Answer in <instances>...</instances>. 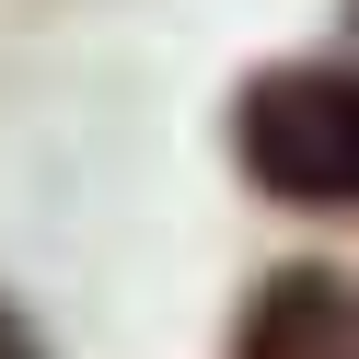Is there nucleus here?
Instances as JSON below:
<instances>
[{
  "mask_svg": "<svg viewBox=\"0 0 359 359\" xmlns=\"http://www.w3.org/2000/svg\"><path fill=\"white\" fill-rule=\"evenodd\" d=\"M348 348H359V313H348V278L336 266L255 278V302L232 325V359H348Z\"/></svg>",
  "mask_w": 359,
  "mask_h": 359,
  "instance_id": "nucleus-2",
  "label": "nucleus"
},
{
  "mask_svg": "<svg viewBox=\"0 0 359 359\" xmlns=\"http://www.w3.org/2000/svg\"><path fill=\"white\" fill-rule=\"evenodd\" d=\"M0 359H47V348H35V325H24L12 302H0Z\"/></svg>",
  "mask_w": 359,
  "mask_h": 359,
  "instance_id": "nucleus-3",
  "label": "nucleus"
},
{
  "mask_svg": "<svg viewBox=\"0 0 359 359\" xmlns=\"http://www.w3.org/2000/svg\"><path fill=\"white\" fill-rule=\"evenodd\" d=\"M232 151L278 209H359V81L325 58L255 70L232 93Z\"/></svg>",
  "mask_w": 359,
  "mask_h": 359,
  "instance_id": "nucleus-1",
  "label": "nucleus"
}]
</instances>
